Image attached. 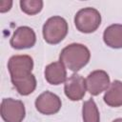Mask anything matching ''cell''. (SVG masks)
Listing matches in <instances>:
<instances>
[{
  "mask_svg": "<svg viewBox=\"0 0 122 122\" xmlns=\"http://www.w3.org/2000/svg\"><path fill=\"white\" fill-rule=\"evenodd\" d=\"M35 108L36 110L45 115H51L57 113L62 106L61 99L55 93L46 91L42 92L35 99Z\"/></svg>",
  "mask_w": 122,
  "mask_h": 122,
  "instance_id": "8992f818",
  "label": "cell"
},
{
  "mask_svg": "<svg viewBox=\"0 0 122 122\" xmlns=\"http://www.w3.org/2000/svg\"><path fill=\"white\" fill-rule=\"evenodd\" d=\"M104 102L112 108L122 106V82L120 80H114L110 84L104 94Z\"/></svg>",
  "mask_w": 122,
  "mask_h": 122,
  "instance_id": "7c38bea8",
  "label": "cell"
},
{
  "mask_svg": "<svg viewBox=\"0 0 122 122\" xmlns=\"http://www.w3.org/2000/svg\"><path fill=\"white\" fill-rule=\"evenodd\" d=\"M82 117L84 122H100L99 111L93 99H89L83 103Z\"/></svg>",
  "mask_w": 122,
  "mask_h": 122,
  "instance_id": "4fadbf2b",
  "label": "cell"
},
{
  "mask_svg": "<svg viewBox=\"0 0 122 122\" xmlns=\"http://www.w3.org/2000/svg\"><path fill=\"white\" fill-rule=\"evenodd\" d=\"M101 24V14L94 8H84L78 10L74 16L76 29L83 33L95 31Z\"/></svg>",
  "mask_w": 122,
  "mask_h": 122,
  "instance_id": "277c9868",
  "label": "cell"
},
{
  "mask_svg": "<svg viewBox=\"0 0 122 122\" xmlns=\"http://www.w3.org/2000/svg\"><path fill=\"white\" fill-rule=\"evenodd\" d=\"M87 91L86 79L77 73L71 74L67 78L64 84V92L66 96L71 101L81 100Z\"/></svg>",
  "mask_w": 122,
  "mask_h": 122,
  "instance_id": "ba28073f",
  "label": "cell"
},
{
  "mask_svg": "<svg viewBox=\"0 0 122 122\" xmlns=\"http://www.w3.org/2000/svg\"><path fill=\"white\" fill-rule=\"evenodd\" d=\"M90 50L83 44L72 43L66 46L60 52L59 61L71 71H78L90 61Z\"/></svg>",
  "mask_w": 122,
  "mask_h": 122,
  "instance_id": "7a4b0ae2",
  "label": "cell"
},
{
  "mask_svg": "<svg viewBox=\"0 0 122 122\" xmlns=\"http://www.w3.org/2000/svg\"><path fill=\"white\" fill-rule=\"evenodd\" d=\"M35 42L36 35L34 30L28 26H22L15 30L10 43L13 49L23 50L33 47Z\"/></svg>",
  "mask_w": 122,
  "mask_h": 122,
  "instance_id": "9c48e42d",
  "label": "cell"
},
{
  "mask_svg": "<svg viewBox=\"0 0 122 122\" xmlns=\"http://www.w3.org/2000/svg\"><path fill=\"white\" fill-rule=\"evenodd\" d=\"M69 27L67 21L58 15L50 17L43 25L42 32L44 40L51 45L60 43L68 34Z\"/></svg>",
  "mask_w": 122,
  "mask_h": 122,
  "instance_id": "3957f363",
  "label": "cell"
},
{
  "mask_svg": "<svg viewBox=\"0 0 122 122\" xmlns=\"http://www.w3.org/2000/svg\"><path fill=\"white\" fill-rule=\"evenodd\" d=\"M110 76L103 70H96L89 73L86 78L87 91L92 95H98L110 86Z\"/></svg>",
  "mask_w": 122,
  "mask_h": 122,
  "instance_id": "52a82bcc",
  "label": "cell"
},
{
  "mask_svg": "<svg viewBox=\"0 0 122 122\" xmlns=\"http://www.w3.org/2000/svg\"><path fill=\"white\" fill-rule=\"evenodd\" d=\"M112 122H122V118H116V119H114Z\"/></svg>",
  "mask_w": 122,
  "mask_h": 122,
  "instance_id": "2e32d148",
  "label": "cell"
},
{
  "mask_svg": "<svg viewBox=\"0 0 122 122\" xmlns=\"http://www.w3.org/2000/svg\"><path fill=\"white\" fill-rule=\"evenodd\" d=\"M10 80L21 95H29L36 88L35 76L31 73L33 60L30 55H13L8 61Z\"/></svg>",
  "mask_w": 122,
  "mask_h": 122,
  "instance_id": "6da1fadb",
  "label": "cell"
},
{
  "mask_svg": "<svg viewBox=\"0 0 122 122\" xmlns=\"http://www.w3.org/2000/svg\"><path fill=\"white\" fill-rule=\"evenodd\" d=\"M12 6V1H8V0H2L0 2V12H6L10 10Z\"/></svg>",
  "mask_w": 122,
  "mask_h": 122,
  "instance_id": "9a60e30c",
  "label": "cell"
},
{
  "mask_svg": "<svg viewBox=\"0 0 122 122\" xmlns=\"http://www.w3.org/2000/svg\"><path fill=\"white\" fill-rule=\"evenodd\" d=\"M26 115L25 105L13 98H4L1 102V116L5 122H22Z\"/></svg>",
  "mask_w": 122,
  "mask_h": 122,
  "instance_id": "5b68a950",
  "label": "cell"
},
{
  "mask_svg": "<svg viewBox=\"0 0 122 122\" xmlns=\"http://www.w3.org/2000/svg\"><path fill=\"white\" fill-rule=\"evenodd\" d=\"M104 43L112 49L122 48V25L112 24L107 27L103 33Z\"/></svg>",
  "mask_w": 122,
  "mask_h": 122,
  "instance_id": "8fae6325",
  "label": "cell"
},
{
  "mask_svg": "<svg viewBox=\"0 0 122 122\" xmlns=\"http://www.w3.org/2000/svg\"><path fill=\"white\" fill-rule=\"evenodd\" d=\"M21 10L29 15H34L41 11L43 9L42 0H21L20 1Z\"/></svg>",
  "mask_w": 122,
  "mask_h": 122,
  "instance_id": "5bb4252c",
  "label": "cell"
},
{
  "mask_svg": "<svg viewBox=\"0 0 122 122\" xmlns=\"http://www.w3.org/2000/svg\"><path fill=\"white\" fill-rule=\"evenodd\" d=\"M45 78L51 85H60L67 80V71L64 64L60 61L52 62L45 68Z\"/></svg>",
  "mask_w": 122,
  "mask_h": 122,
  "instance_id": "30bf717a",
  "label": "cell"
}]
</instances>
